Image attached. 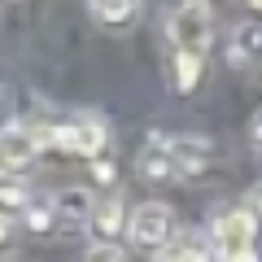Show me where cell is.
<instances>
[{"label":"cell","mask_w":262,"mask_h":262,"mask_svg":"<svg viewBox=\"0 0 262 262\" xmlns=\"http://www.w3.org/2000/svg\"><path fill=\"white\" fill-rule=\"evenodd\" d=\"M166 39H170V53L206 57L210 39H214V18H210L206 0H184V5H175L170 18H166Z\"/></svg>","instance_id":"obj_1"},{"label":"cell","mask_w":262,"mask_h":262,"mask_svg":"<svg viewBox=\"0 0 262 262\" xmlns=\"http://www.w3.org/2000/svg\"><path fill=\"white\" fill-rule=\"evenodd\" d=\"M127 236H131V245L140 253H166L170 245L179 241V223H175V210L170 206H162V201H144V206H136L131 210V219H127Z\"/></svg>","instance_id":"obj_2"},{"label":"cell","mask_w":262,"mask_h":262,"mask_svg":"<svg viewBox=\"0 0 262 262\" xmlns=\"http://www.w3.org/2000/svg\"><path fill=\"white\" fill-rule=\"evenodd\" d=\"M210 241H214L219 262H245V258H253V241H258V219H253L245 206L223 210V214L214 219V232H210Z\"/></svg>","instance_id":"obj_3"},{"label":"cell","mask_w":262,"mask_h":262,"mask_svg":"<svg viewBox=\"0 0 262 262\" xmlns=\"http://www.w3.org/2000/svg\"><path fill=\"white\" fill-rule=\"evenodd\" d=\"M53 144V127H27V122H9L0 131V175H13V170H27L39 158V149Z\"/></svg>","instance_id":"obj_4"},{"label":"cell","mask_w":262,"mask_h":262,"mask_svg":"<svg viewBox=\"0 0 262 262\" xmlns=\"http://www.w3.org/2000/svg\"><path fill=\"white\" fill-rule=\"evenodd\" d=\"M53 144H61L66 153H79V158H92L101 162V153L110 149V127L92 114H75L70 122L53 127Z\"/></svg>","instance_id":"obj_5"},{"label":"cell","mask_w":262,"mask_h":262,"mask_svg":"<svg viewBox=\"0 0 262 262\" xmlns=\"http://www.w3.org/2000/svg\"><path fill=\"white\" fill-rule=\"evenodd\" d=\"M127 206H122V196H101L92 206V219H88V232H92V245H114V236L127 232Z\"/></svg>","instance_id":"obj_6"},{"label":"cell","mask_w":262,"mask_h":262,"mask_svg":"<svg viewBox=\"0 0 262 262\" xmlns=\"http://www.w3.org/2000/svg\"><path fill=\"white\" fill-rule=\"evenodd\" d=\"M166 149L175 158L179 175H201L210 166V158H214V144L206 136H166Z\"/></svg>","instance_id":"obj_7"},{"label":"cell","mask_w":262,"mask_h":262,"mask_svg":"<svg viewBox=\"0 0 262 262\" xmlns=\"http://www.w3.org/2000/svg\"><path fill=\"white\" fill-rule=\"evenodd\" d=\"M136 170H140V179H149V184H175L179 179V166H175V158H170V149H166V136H153L140 149Z\"/></svg>","instance_id":"obj_8"},{"label":"cell","mask_w":262,"mask_h":262,"mask_svg":"<svg viewBox=\"0 0 262 262\" xmlns=\"http://www.w3.org/2000/svg\"><path fill=\"white\" fill-rule=\"evenodd\" d=\"M88 9H92L96 27H105V31H131L136 22H140L144 0H88Z\"/></svg>","instance_id":"obj_9"},{"label":"cell","mask_w":262,"mask_h":262,"mask_svg":"<svg viewBox=\"0 0 262 262\" xmlns=\"http://www.w3.org/2000/svg\"><path fill=\"white\" fill-rule=\"evenodd\" d=\"M227 57H232V66H262V22L258 18L241 22V27L232 31Z\"/></svg>","instance_id":"obj_10"},{"label":"cell","mask_w":262,"mask_h":262,"mask_svg":"<svg viewBox=\"0 0 262 262\" xmlns=\"http://www.w3.org/2000/svg\"><path fill=\"white\" fill-rule=\"evenodd\" d=\"M92 206H96V196L88 192V188H61V192L53 196L57 223H88V219H92Z\"/></svg>","instance_id":"obj_11"},{"label":"cell","mask_w":262,"mask_h":262,"mask_svg":"<svg viewBox=\"0 0 262 262\" xmlns=\"http://www.w3.org/2000/svg\"><path fill=\"white\" fill-rule=\"evenodd\" d=\"M35 206V196H31V188L22 184V179H9L0 175V219H27V210Z\"/></svg>","instance_id":"obj_12"},{"label":"cell","mask_w":262,"mask_h":262,"mask_svg":"<svg viewBox=\"0 0 262 262\" xmlns=\"http://www.w3.org/2000/svg\"><path fill=\"white\" fill-rule=\"evenodd\" d=\"M201 70H206V57H184V53H170V88L179 96L192 92L201 83Z\"/></svg>","instance_id":"obj_13"},{"label":"cell","mask_w":262,"mask_h":262,"mask_svg":"<svg viewBox=\"0 0 262 262\" xmlns=\"http://www.w3.org/2000/svg\"><path fill=\"white\" fill-rule=\"evenodd\" d=\"M27 227H31V232H39V236L53 232V227H57V210H53V201H39V206H31V210H27Z\"/></svg>","instance_id":"obj_14"},{"label":"cell","mask_w":262,"mask_h":262,"mask_svg":"<svg viewBox=\"0 0 262 262\" xmlns=\"http://www.w3.org/2000/svg\"><path fill=\"white\" fill-rule=\"evenodd\" d=\"M83 262H127V253H122L118 245H92Z\"/></svg>","instance_id":"obj_15"},{"label":"cell","mask_w":262,"mask_h":262,"mask_svg":"<svg viewBox=\"0 0 262 262\" xmlns=\"http://www.w3.org/2000/svg\"><path fill=\"white\" fill-rule=\"evenodd\" d=\"M245 210H249L253 219H262V184H253L249 192H245Z\"/></svg>","instance_id":"obj_16"},{"label":"cell","mask_w":262,"mask_h":262,"mask_svg":"<svg viewBox=\"0 0 262 262\" xmlns=\"http://www.w3.org/2000/svg\"><path fill=\"white\" fill-rule=\"evenodd\" d=\"M92 175L101 184H114V162H92Z\"/></svg>","instance_id":"obj_17"},{"label":"cell","mask_w":262,"mask_h":262,"mask_svg":"<svg viewBox=\"0 0 262 262\" xmlns=\"http://www.w3.org/2000/svg\"><path fill=\"white\" fill-rule=\"evenodd\" d=\"M249 140L262 149V110H253V118H249Z\"/></svg>","instance_id":"obj_18"},{"label":"cell","mask_w":262,"mask_h":262,"mask_svg":"<svg viewBox=\"0 0 262 262\" xmlns=\"http://www.w3.org/2000/svg\"><path fill=\"white\" fill-rule=\"evenodd\" d=\"M5 118H9V92H5V88H0V131L9 127V122H5Z\"/></svg>","instance_id":"obj_19"},{"label":"cell","mask_w":262,"mask_h":262,"mask_svg":"<svg viewBox=\"0 0 262 262\" xmlns=\"http://www.w3.org/2000/svg\"><path fill=\"white\" fill-rule=\"evenodd\" d=\"M9 236H13V223H9V219H0V249L9 245Z\"/></svg>","instance_id":"obj_20"},{"label":"cell","mask_w":262,"mask_h":262,"mask_svg":"<svg viewBox=\"0 0 262 262\" xmlns=\"http://www.w3.org/2000/svg\"><path fill=\"white\" fill-rule=\"evenodd\" d=\"M184 262H214V258H210V253L206 249H196V245H192V253H188V258Z\"/></svg>","instance_id":"obj_21"},{"label":"cell","mask_w":262,"mask_h":262,"mask_svg":"<svg viewBox=\"0 0 262 262\" xmlns=\"http://www.w3.org/2000/svg\"><path fill=\"white\" fill-rule=\"evenodd\" d=\"M249 5H253V9H262V0H249Z\"/></svg>","instance_id":"obj_22"}]
</instances>
